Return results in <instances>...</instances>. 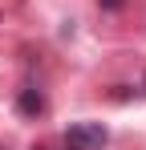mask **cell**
Here are the masks:
<instances>
[{"instance_id":"3957f363","label":"cell","mask_w":146,"mask_h":150,"mask_svg":"<svg viewBox=\"0 0 146 150\" xmlns=\"http://www.w3.org/2000/svg\"><path fill=\"white\" fill-rule=\"evenodd\" d=\"M126 0H101V8H122Z\"/></svg>"},{"instance_id":"6da1fadb","label":"cell","mask_w":146,"mask_h":150,"mask_svg":"<svg viewBox=\"0 0 146 150\" xmlns=\"http://www.w3.org/2000/svg\"><path fill=\"white\" fill-rule=\"evenodd\" d=\"M106 126L101 122H77V126H69L65 130V138H61V146L65 150H101L106 146Z\"/></svg>"},{"instance_id":"7a4b0ae2","label":"cell","mask_w":146,"mask_h":150,"mask_svg":"<svg viewBox=\"0 0 146 150\" xmlns=\"http://www.w3.org/2000/svg\"><path fill=\"white\" fill-rule=\"evenodd\" d=\"M16 110H21L24 118H41V114H45V98H41V89H33V85L21 89V93H16Z\"/></svg>"}]
</instances>
